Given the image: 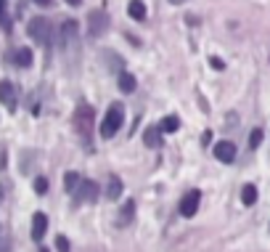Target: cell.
<instances>
[{"label": "cell", "mask_w": 270, "mask_h": 252, "mask_svg": "<svg viewBox=\"0 0 270 252\" xmlns=\"http://www.w3.org/2000/svg\"><path fill=\"white\" fill-rule=\"evenodd\" d=\"M80 183H82V178H80L77 173H66V175H64V186H66L69 194H74V191L80 189Z\"/></svg>", "instance_id": "obj_19"}, {"label": "cell", "mask_w": 270, "mask_h": 252, "mask_svg": "<svg viewBox=\"0 0 270 252\" xmlns=\"http://www.w3.org/2000/svg\"><path fill=\"white\" fill-rule=\"evenodd\" d=\"M45 231H48V215H45V212H34L32 215V239H34V242H40V239L45 236Z\"/></svg>", "instance_id": "obj_8"}, {"label": "cell", "mask_w": 270, "mask_h": 252, "mask_svg": "<svg viewBox=\"0 0 270 252\" xmlns=\"http://www.w3.org/2000/svg\"><path fill=\"white\" fill-rule=\"evenodd\" d=\"M0 104L8 106V112L16 109V85L8 83V80H3V83H0Z\"/></svg>", "instance_id": "obj_7"}, {"label": "cell", "mask_w": 270, "mask_h": 252, "mask_svg": "<svg viewBox=\"0 0 270 252\" xmlns=\"http://www.w3.org/2000/svg\"><path fill=\"white\" fill-rule=\"evenodd\" d=\"M122 191H125L122 178H120V175H109V183H106V197H109V199H120V197H122Z\"/></svg>", "instance_id": "obj_12"}, {"label": "cell", "mask_w": 270, "mask_h": 252, "mask_svg": "<svg viewBox=\"0 0 270 252\" xmlns=\"http://www.w3.org/2000/svg\"><path fill=\"white\" fill-rule=\"evenodd\" d=\"M34 3H37V6H43V8H48V6L53 3V0H34Z\"/></svg>", "instance_id": "obj_24"}, {"label": "cell", "mask_w": 270, "mask_h": 252, "mask_svg": "<svg viewBox=\"0 0 270 252\" xmlns=\"http://www.w3.org/2000/svg\"><path fill=\"white\" fill-rule=\"evenodd\" d=\"M143 141H146L148 149H159V146H162V130H159V125H151V128H146Z\"/></svg>", "instance_id": "obj_11"}, {"label": "cell", "mask_w": 270, "mask_h": 252, "mask_svg": "<svg viewBox=\"0 0 270 252\" xmlns=\"http://www.w3.org/2000/svg\"><path fill=\"white\" fill-rule=\"evenodd\" d=\"M74 128H77V135L82 138L88 149H93V141H90V133H93V106L88 104H80L74 109Z\"/></svg>", "instance_id": "obj_1"}, {"label": "cell", "mask_w": 270, "mask_h": 252, "mask_svg": "<svg viewBox=\"0 0 270 252\" xmlns=\"http://www.w3.org/2000/svg\"><path fill=\"white\" fill-rule=\"evenodd\" d=\"M32 59H34V56H32L29 48H19V51L14 53V61H16L19 66H32Z\"/></svg>", "instance_id": "obj_16"}, {"label": "cell", "mask_w": 270, "mask_h": 252, "mask_svg": "<svg viewBox=\"0 0 270 252\" xmlns=\"http://www.w3.org/2000/svg\"><path fill=\"white\" fill-rule=\"evenodd\" d=\"M241 202L246 204V207H252V204L257 202V189L252 186V183H249V186H244V189H241Z\"/></svg>", "instance_id": "obj_18"}, {"label": "cell", "mask_w": 270, "mask_h": 252, "mask_svg": "<svg viewBox=\"0 0 270 252\" xmlns=\"http://www.w3.org/2000/svg\"><path fill=\"white\" fill-rule=\"evenodd\" d=\"M120 90H122V93H133V90H135V77L122 72L120 75Z\"/></svg>", "instance_id": "obj_17"}, {"label": "cell", "mask_w": 270, "mask_h": 252, "mask_svg": "<svg viewBox=\"0 0 270 252\" xmlns=\"http://www.w3.org/2000/svg\"><path fill=\"white\" fill-rule=\"evenodd\" d=\"M170 3H175V6H180V3H185V0H170Z\"/></svg>", "instance_id": "obj_26"}, {"label": "cell", "mask_w": 270, "mask_h": 252, "mask_svg": "<svg viewBox=\"0 0 270 252\" xmlns=\"http://www.w3.org/2000/svg\"><path fill=\"white\" fill-rule=\"evenodd\" d=\"M199 202H202V191L191 189V191L180 199V215H183V218H194V215L199 212Z\"/></svg>", "instance_id": "obj_4"}, {"label": "cell", "mask_w": 270, "mask_h": 252, "mask_svg": "<svg viewBox=\"0 0 270 252\" xmlns=\"http://www.w3.org/2000/svg\"><path fill=\"white\" fill-rule=\"evenodd\" d=\"M27 32H29V38H32L34 43H43V45H48V43H51V21H48V19H43V16L29 19Z\"/></svg>", "instance_id": "obj_3"}, {"label": "cell", "mask_w": 270, "mask_h": 252, "mask_svg": "<svg viewBox=\"0 0 270 252\" xmlns=\"http://www.w3.org/2000/svg\"><path fill=\"white\" fill-rule=\"evenodd\" d=\"M56 249H58V252H69V239H66V236H58V239H56Z\"/></svg>", "instance_id": "obj_22"}, {"label": "cell", "mask_w": 270, "mask_h": 252, "mask_svg": "<svg viewBox=\"0 0 270 252\" xmlns=\"http://www.w3.org/2000/svg\"><path fill=\"white\" fill-rule=\"evenodd\" d=\"M122 109L120 104H111V109L106 112V117H103L101 122V138H111V135H117V130L122 128Z\"/></svg>", "instance_id": "obj_2"}, {"label": "cell", "mask_w": 270, "mask_h": 252, "mask_svg": "<svg viewBox=\"0 0 270 252\" xmlns=\"http://www.w3.org/2000/svg\"><path fill=\"white\" fill-rule=\"evenodd\" d=\"M215 157L220 159V162H233L236 159V146H233L230 141H220L217 146H215Z\"/></svg>", "instance_id": "obj_9"}, {"label": "cell", "mask_w": 270, "mask_h": 252, "mask_svg": "<svg viewBox=\"0 0 270 252\" xmlns=\"http://www.w3.org/2000/svg\"><path fill=\"white\" fill-rule=\"evenodd\" d=\"M34 191H37L40 194V197H43V194H48V178H34Z\"/></svg>", "instance_id": "obj_20"}, {"label": "cell", "mask_w": 270, "mask_h": 252, "mask_svg": "<svg viewBox=\"0 0 270 252\" xmlns=\"http://www.w3.org/2000/svg\"><path fill=\"white\" fill-rule=\"evenodd\" d=\"M66 3H69V6H80V3H82V0H66Z\"/></svg>", "instance_id": "obj_25"}, {"label": "cell", "mask_w": 270, "mask_h": 252, "mask_svg": "<svg viewBox=\"0 0 270 252\" xmlns=\"http://www.w3.org/2000/svg\"><path fill=\"white\" fill-rule=\"evenodd\" d=\"M98 183L96 181H82L80 183V189L74 191V199L77 202H96L98 199Z\"/></svg>", "instance_id": "obj_6"}, {"label": "cell", "mask_w": 270, "mask_h": 252, "mask_svg": "<svg viewBox=\"0 0 270 252\" xmlns=\"http://www.w3.org/2000/svg\"><path fill=\"white\" fill-rule=\"evenodd\" d=\"M209 64H212L215 69H222V66H225V64H222V59H217V56H212V59H209Z\"/></svg>", "instance_id": "obj_23"}, {"label": "cell", "mask_w": 270, "mask_h": 252, "mask_svg": "<svg viewBox=\"0 0 270 252\" xmlns=\"http://www.w3.org/2000/svg\"><path fill=\"white\" fill-rule=\"evenodd\" d=\"M127 14H130L135 21H143V19H146V6L140 3V0H130V6H127Z\"/></svg>", "instance_id": "obj_14"}, {"label": "cell", "mask_w": 270, "mask_h": 252, "mask_svg": "<svg viewBox=\"0 0 270 252\" xmlns=\"http://www.w3.org/2000/svg\"><path fill=\"white\" fill-rule=\"evenodd\" d=\"M260 141H262V130L257 128V130H252V135H249V149H257V146H260Z\"/></svg>", "instance_id": "obj_21"}, {"label": "cell", "mask_w": 270, "mask_h": 252, "mask_svg": "<svg viewBox=\"0 0 270 252\" xmlns=\"http://www.w3.org/2000/svg\"><path fill=\"white\" fill-rule=\"evenodd\" d=\"M178 128H180V120L175 117V114H170V117H164V120L159 122V130H162V133H175Z\"/></svg>", "instance_id": "obj_15"}, {"label": "cell", "mask_w": 270, "mask_h": 252, "mask_svg": "<svg viewBox=\"0 0 270 252\" xmlns=\"http://www.w3.org/2000/svg\"><path fill=\"white\" fill-rule=\"evenodd\" d=\"M133 215H135V202H133V199H127V202H125V207L120 210V218H117V223H120V226H127V223L133 221Z\"/></svg>", "instance_id": "obj_13"}, {"label": "cell", "mask_w": 270, "mask_h": 252, "mask_svg": "<svg viewBox=\"0 0 270 252\" xmlns=\"http://www.w3.org/2000/svg\"><path fill=\"white\" fill-rule=\"evenodd\" d=\"M103 29H106V14H103V11H90V16H88V35L90 38H101Z\"/></svg>", "instance_id": "obj_5"}, {"label": "cell", "mask_w": 270, "mask_h": 252, "mask_svg": "<svg viewBox=\"0 0 270 252\" xmlns=\"http://www.w3.org/2000/svg\"><path fill=\"white\" fill-rule=\"evenodd\" d=\"M77 21L74 19H66L64 24H61V45H69V43H74V38H77Z\"/></svg>", "instance_id": "obj_10"}]
</instances>
